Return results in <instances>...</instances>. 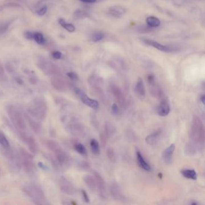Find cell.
Returning <instances> with one entry per match:
<instances>
[{"mask_svg": "<svg viewBox=\"0 0 205 205\" xmlns=\"http://www.w3.org/2000/svg\"><path fill=\"white\" fill-rule=\"evenodd\" d=\"M84 181L85 183V184L87 185L89 188L91 190L94 191L95 190V188L96 187V183L95 177L89 175H87L84 176Z\"/></svg>", "mask_w": 205, "mask_h": 205, "instance_id": "7402d4cb", "label": "cell"}, {"mask_svg": "<svg viewBox=\"0 0 205 205\" xmlns=\"http://www.w3.org/2000/svg\"><path fill=\"white\" fill-rule=\"evenodd\" d=\"M59 24H60L63 28H65L67 31H68L70 33H72V32L75 31V27L73 25L71 24H67L66 22L63 19H60L58 20Z\"/></svg>", "mask_w": 205, "mask_h": 205, "instance_id": "d4e9b609", "label": "cell"}, {"mask_svg": "<svg viewBox=\"0 0 205 205\" xmlns=\"http://www.w3.org/2000/svg\"><path fill=\"white\" fill-rule=\"evenodd\" d=\"M46 145L48 149L51 151H53V152H54L56 150L60 147V145H59L58 143L55 141V140H47L46 142Z\"/></svg>", "mask_w": 205, "mask_h": 205, "instance_id": "484cf974", "label": "cell"}, {"mask_svg": "<svg viewBox=\"0 0 205 205\" xmlns=\"http://www.w3.org/2000/svg\"><path fill=\"white\" fill-rule=\"evenodd\" d=\"M93 175H94V177L95 179L96 186L98 187V189L99 190V194L100 195V197L102 199L106 198H107V191H106V188L104 180L103 179V178L101 177V176L98 173H97L96 171L93 172Z\"/></svg>", "mask_w": 205, "mask_h": 205, "instance_id": "52a82bcc", "label": "cell"}, {"mask_svg": "<svg viewBox=\"0 0 205 205\" xmlns=\"http://www.w3.org/2000/svg\"><path fill=\"white\" fill-rule=\"evenodd\" d=\"M111 91L118 102H119L121 105H123L125 104V98H124L123 94L121 90L117 86L113 85L111 87Z\"/></svg>", "mask_w": 205, "mask_h": 205, "instance_id": "9a60e30c", "label": "cell"}, {"mask_svg": "<svg viewBox=\"0 0 205 205\" xmlns=\"http://www.w3.org/2000/svg\"><path fill=\"white\" fill-rule=\"evenodd\" d=\"M29 82L33 85H36L37 83V79L36 77H32L29 78Z\"/></svg>", "mask_w": 205, "mask_h": 205, "instance_id": "60d3db41", "label": "cell"}, {"mask_svg": "<svg viewBox=\"0 0 205 205\" xmlns=\"http://www.w3.org/2000/svg\"><path fill=\"white\" fill-rule=\"evenodd\" d=\"M81 193H82V195H83V198H84V200L85 201V202L86 203H90V198L89 197V196L88 194L87 193V192H86L85 190H81Z\"/></svg>", "mask_w": 205, "mask_h": 205, "instance_id": "8d00e7d4", "label": "cell"}, {"mask_svg": "<svg viewBox=\"0 0 205 205\" xmlns=\"http://www.w3.org/2000/svg\"><path fill=\"white\" fill-rule=\"evenodd\" d=\"M53 57L56 59H60L62 57V54L59 51H55L52 53Z\"/></svg>", "mask_w": 205, "mask_h": 205, "instance_id": "ab89813d", "label": "cell"}, {"mask_svg": "<svg viewBox=\"0 0 205 205\" xmlns=\"http://www.w3.org/2000/svg\"><path fill=\"white\" fill-rule=\"evenodd\" d=\"M33 39H34V40L39 45L44 44L45 42V40L44 36H43V34L42 33H38V32L34 33Z\"/></svg>", "mask_w": 205, "mask_h": 205, "instance_id": "83f0119b", "label": "cell"}, {"mask_svg": "<svg viewBox=\"0 0 205 205\" xmlns=\"http://www.w3.org/2000/svg\"><path fill=\"white\" fill-rule=\"evenodd\" d=\"M79 1L87 3H93L96 1V0H79Z\"/></svg>", "mask_w": 205, "mask_h": 205, "instance_id": "f6af8a7d", "label": "cell"}, {"mask_svg": "<svg viewBox=\"0 0 205 205\" xmlns=\"http://www.w3.org/2000/svg\"><path fill=\"white\" fill-rule=\"evenodd\" d=\"M111 196L116 200L123 201L125 200V196L123 194L120 187L116 183H112L110 188Z\"/></svg>", "mask_w": 205, "mask_h": 205, "instance_id": "9c48e42d", "label": "cell"}, {"mask_svg": "<svg viewBox=\"0 0 205 205\" xmlns=\"http://www.w3.org/2000/svg\"><path fill=\"white\" fill-rule=\"evenodd\" d=\"M111 111L112 112L113 114L114 115H117L118 114V111H119V110H118V107L117 106V105L116 104H113L111 106Z\"/></svg>", "mask_w": 205, "mask_h": 205, "instance_id": "d590c367", "label": "cell"}, {"mask_svg": "<svg viewBox=\"0 0 205 205\" xmlns=\"http://www.w3.org/2000/svg\"><path fill=\"white\" fill-rule=\"evenodd\" d=\"M38 165H39V167H40V168H41L43 170H48V167H46L45 164H43L42 162H39V163H38Z\"/></svg>", "mask_w": 205, "mask_h": 205, "instance_id": "b9f144b4", "label": "cell"}, {"mask_svg": "<svg viewBox=\"0 0 205 205\" xmlns=\"http://www.w3.org/2000/svg\"><path fill=\"white\" fill-rule=\"evenodd\" d=\"M19 152L22 159H30L33 160L34 157L31 153H30L27 150L24 148H20L19 150Z\"/></svg>", "mask_w": 205, "mask_h": 205, "instance_id": "4316f807", "label": "cell"}, {"mask_svg": "<svg viewBox=\"0 0 205 205\" xmlns=\"http://www.w3.org/2000/svg\"><path fill=\"white\" fill-rule=\"evenodd\" d=\"M0 144L4 148H9L10 147V144L8 140L1 132H0Z\"/></svg>", "mask_w": 205, "mask_h": 205, "instance_id": "f1b7e54d", "label": "cell"}, {"mask_svg": "<svg viewBox=\"0 0 205 205\" xmlns=\"http://www.w3.org/2000/svg\"><path fill=\"white\" fill-rule=\"evenodd\" d=\"M23 192L26 196L32 199V201L36 204L48 205L49 202L46 199L44 193L41 189L34 184L24 185L22 188Z\"/></svg>", "mask_w": 205, "mask_h": 205, "instance_id": "3957f363", "label": "cell"}, {"mask_svg": "<svg viewBox=\"0 0 205 205\" xmlns=\"http://www.w3.org/2000/svg\"><path fill=\"white\" fill-rule=\"evenodd\" d=\"M147 81L151 85H154L155 83V78L153 74H150L147 76Z\"/></svg>", "mask_w": 205, "mask_h": 205, "instance_id": "e575fe53", "label": "cell"}, {"mask_svg": "<svg viewBox=\"0 0 205 205\" xmlns=\"http://www.w3.org/2000/svg\"><path fill=\"white\" fill-rule=\"evenodd\" d=\"M15 80H16V82H17L19 85H22L24 84L23 80L21 79L20 78H19V77H17V78H16Z\"/></svg>", "mask_w": 205, "mask_h": 205, "instance_id": "ee69618b", "label": "cell"}, {"mask_svg": "<svg viewBox=\"0 0 205 205\" xmlns=\"http://www.w3.org/2000/svg\"><path fill=\"white\" fill-rule=\"evenodd\" d=\"M147 24L151 27H157L161 24L160 20L154 17H149L146 19Z\"/></svg>", "mask_w": 205, "mask_h": 205, "instance_id": "cb8c5ba5", "label": "cell"}, {"mask_svg": "<svg viewBox=\"0 0 205 205\" xmlns=\"http://www.w3.org/2000/svg\"><path fill=\"white\" fill-rule=\"evenodd\" d=\"M54 153L58 164L60 165H63L66 163L67 160V156L60 147L56 150Z\"/></svg>", "mask_w": 205, "mask_h": 205, "instance_id": "5bb4252c", "label": "cell"}, {"mask_svg": "<svg viewBox=\"0 0 205 205\" xmlns=\"http://www.w3.org/2000/svg\"><path fill=\"white\" fill-rule=\"evenodd\" d=\"M125 9L121 6H114L109 9V13L114 17H120L125 13Z\"/></svg>", "mask_w": 205, "mask_h": 205, "instance_id": "ac0fdd59", "label": "cell"}, {"mask_svg": "<svg viewBox=\"0 0 205 205\" xmlns=\"http://www.w3.org/2000/svg\"><path fill=\"white\" fill-rule=\"evenodd\" d=\"M105 35L101 31H97L91 37V39L93 42H98L104 39Z\"/></svg>", "mask_w": 205, "mask_h": 205, "instance_id": "4dcf8cb0", "label": "cell"}, {"mask_svg": "<svg viewBox=\"0 0 205 205\" xmlns=\"http://www.w3.org/2000/svg\"><path fill=\"white\" fill-rule=\"evenodd\" d=\"M170 111V106L168 101L165 98L161 99L160 104L157 108L158 114L162 117H165L169 114Z\"/></svg>", "mask_w": 205, "mask_h": 205, "instance_id": "30bf717a", "label": "cell"}, {"mask_svg": "<svg viewBox=\"0 0 205 205\" xmlns=\"http://www.w3.org/2000/svg\"><path fill=\"white\" fill-rule=\"evenodd\" d=\"M46 12H47V7L46 6H45V7H43L40 9H39L38 11L37 12V13L38 15L43 16L46 13Z\"/></svg>", "mask_w": 205, "mask_h": 205, "instance_id": "f35d334b", "label": "cell"}, {"mask_svg": "<svg viewBox=\"0 0 205 205\" xmlns=\"http://www.w3.org/2000/svg\"><path fill=\"white\" fill-rule=\"evenodd\" d=\"M200 101L202 102L203 105H204V104H205V96H204V95H203L200 97Z\"/></svg>", "mask_w": 205, "mask_h": 205, "instance_id": "bcb514c9", "label": "cell"}, {"mask_svg": "<svg viewBox=\"0 0 205 205\" xmlns=\"http://www.w3.org/2000/svg\"><path fill=\"white\" fill-rule=\"evenodd\" d=\"M106 155L108 158H109V159L113 162L116 161V156H115V153L114 152V150H113L112 148H108L106 150Z\"/></svg>", "mask_w": 205, "mask_h": 205, "instance_id": "1f68e13d", "label": "cell"}, {"mask_svg": "<svg viewBox=\"0 0 205 205\" xmlns=\"http://www.w3.org/2000/svg\"><path fill=\"white\" fill-rule=\"evenodd\" d=\"M190 138L192 144L190 145L189 147L191 148L192 151H195L196 149L203 148L204 143V126L202 120L197 116H194L192 118Z\"/></svg>", "mask_w": 205, "mask_h": 205, "instance_id": "6da1fadb", "label": "cell"}, {"mask_svg": "<svg viewBox=\"0 0 205 205\" xmlns=\"http://www.w3.org/2000/svg\"><path fill=\"white\" fill-rule=\"evenodd\" d=\"M34 34V33H33V32H31V31H26L25 33V37L26 39H29V40L33 39Z\"/></svg>", "mask_w": 205, "mask_h": 205, "instance_id": "74e56055", "label": "cell"}, {"mask_svg": "<svg viewBox=\"0 0 205 205\" xmlns=\"http://www.w3.org/2000/svg\"><path fill=\"white\" fill-rule=\"evenodd\" d=\"M135 91L140 96H144L145 95V89L143 81L141 78H139L135 87Z\"/></svg>", "mask_w": 205, "mask_h": 205, "instance_id": "d6986e66", "label": "cell"}, {"mask_svg": "<svg viewBox=\"0 0 205 205\" xmlns=\"http://www.w3.org/2000/svg\"><path fill=\"white\" fill-rule=\"evenodd\" d=\"M161 133V130H158L149 135V136L145 138V142L150 145H153L155 144V143L156 142V140H157V138L159 136Z\"/></svg>", "mask_w": 205, "mask_h": 205, "instance_id": "44dd1931", "label": "cell"}, {"mask_svg": "<svg viewBox=\"0 0 205 205\" xmlns=\"http://www.w3.org/2000/svg\"><path fill=\"white\" fill-rule=\"evenodd\" d=\"M25 118L28 122L29 126L31 128L32 130H33L35 133L38 134L40 132L42 129V125L41 124L35 120H34L33 118H31L30 116V114H25Z\"/></svg>", "mask_w": 205, "mask_h": 205, "instance_id": "4fadbf2b", "label": "cell"}, {"mask_svg": "<svg viewBox=\"0 0 205 205\" xmlns=\"http://www.w3.org/2000/svg\"><path fill=\"white\" fill-rule=\"evenodd\" d=\"M73 90L75 91V93H76L78 96H79V98H81V101L83 102V103L84 104L91 108H93V109L96 110L98 108L99 106V102L96 100L89 98V97L87 96V95H86L84 92H83L78 87L74 88Z\"/></svg>", "mask_w": 205, "mask_h": 205, "instance_id": "5b68a950", "label": "cell"}, {"mask_svg": "<svg viewBox=\"0 0 205 205\" xmlns=\"http://www.w3.org/2000/svg\"><path fill=\"white\" fill-rule=\"evenodd\" d=\"M190 204H192V205H197V204H198V203H197V202H194L190 203Z\"/></svg>", "mask_w": 205, "mask_h": 205, "instance_id": "c3c4849f", "label": "cell"}, {"mask_svg": "<svg viewBox=\"0 0 205 205\" xmlns=\"http://www.w3.org/2000/svg\"><path fill=\"white\" fill-rule=\"evenodd\" d=\"M59 185H60L61 191L67 195L73 196L76 193V190L72 185V183L65 178H61L59 182Z\"/></svg>", "mask_w": 205, "mask_h": 205, "instance_id": "ba28073f", "label": "cell"}, {"mask_svg": "<svg viewBox=\"0 0 205 205\" xmlns=\"http://www.w3.org/2000/svg\"><path fill=\"white\" fill-rule=\"evenodd\" d=\"M142 41L143 43H144L145 44H146L150 46H153V48H156V49H157L161 51H163V52H168L171 51V49L169 47L162 45V44H159V43L156 42V41H154L153 40L149 39H142Z\"/></svg>", "mask_w": 205, "mask_h": 205, "instance_id": "8fae6325", "label": "cell"}, {"mask_svg": "<svg viewBox=\"0 0 205 205\" xmlns=\"http://www.w3.org/2000/svg\"><path fill=\"white\" fill-rule=\"evenodd\" d=\"M75 149L77 150L79 154L83 155H87V149H86L85 147L82 144H77L75 145Z\"/></svg>", "mask_w": 205, "mask_h": 205, "instance_id": "f546056e", "label": "cell"}, {"mask_svg": "<svg viewBox=\"0 0 205 205\" xmlns=\"http://www.w3.org/2000/svg\"><path fill=\"white\" fill-rule=\"evenodd\" d=\"M28 111L30 116L33 117L37 120H44L46 117L48 106L44 98L37 97L31 102Z\"/></svg>", "mask_w": 205, "mask_h": 205, "instance_id": "7a4b0ae2", "label": "cell"}, {"mask_svg": "<svg viewBox=\"0 0 205 205\" xmlns=\"http://www.w3.org/2000/svg\"><path fill=\"white\" fill-rule=\"evenodd\" d=\"M175 150V145L171 144L166 148L163 153V158L167 164H170L172 163V156Z\"/></svg>", "mask_w": 205, "mask_h": 205, "instance_id": "7c38bea8", "label": "cell"}, {"mask_svg": "<svg viewBox=\"0 0 205 205\" xmlns=\"http://www.w3.org/2000/svg\"><path fill=\"white\" fill-rule=\"evenodd\" d=\"M158 176L159 177V179H161L162 178H163V174H162L161 173H158Z\"/></svg>", "mask_w": 205, "mask_h": 205, "instance_id": "7dc6e473", "label": "cell"}, {"mask_svg": "<svg viewBox=\"0 0 205 205\" xmlns=\"http://www.w3.org/2000/svg\"><path fill=\"white\" fill-rule=\"evenodd\" d=\"M6 110L14 126L20 130H25L26 126L24 119L25 118L21 114V112L16 109L13 105H7Z\"/></svg>", "mask_w": 205, "mask_h": 205, "instance_id": "277c9868", "label": "cell"}, {"mask_svg": "<svg viewBox=\"0 0 205 205\" xmlns=\"http://www.w3.org/2000/svg\"><path fill=\"white\" fill-rule=\"evenodd\" d=\"M78 167L81 170H87L90 169V164L85 161H81L78 164Z\"/></svg>", "mask_w": 205, "mask_h": 205, "instance_id": "d6a6232c", "label": "cell"}, {"mask_svg": "<svg viewBox=\"0 0 205 205\" xmlns=\"http://www.w3.org/2000/svg\"><path fill=\"white\" fill-rule=\"evenodd\" d=\"M67 76L72 81H77L78 79V76L77 73L75 72H70L67 73Z\"/></svg>", "mask_w": 205, "mask_h": 205, "instance_id": "836d02e7", "label": "cell"}, {"mask_svg": "<svg viewBox=\"0 0 205 205\" xmlns=\"http://www.w3.org/2000/svg\"><path fill=\"white\" fill-rule=\"evenodd\" d=\"M137 161L138 163L139 164V165L140 166V167L142 169H143L145 171H149L151 170V168L150 165L147 163L146 161L145 160V159L143 158V155L141 154L139 151H137Z\"/></svg>", "mask_w": 205, "mask_h": 205, "instance_id": "2e32d148", "label": "cell"}, {"mask_svg": "<svg viewBox=\"0 0 205 205\" xmlns=\"http://www.w3.org/2000/svg\"><path fill=\"white\" fill-rule=\"evenodd\" d=\"M19 137L21 140L27 145L30 151L32 153H37L39 151L38 146H37L35 140L33 137L28 136L27 135L23 132H19Z\"/></svg>", "mask_w": 205, "mask_h": 205, "instance_id": "8992f818", "label": "cell"}, {"mask_svg": "<svg viewBox=\"0 0 205 205\" xmlns=\"http://www.w3.org/2000/svg\"><path fill=\"white\" fill-rule=\"evenodd\" d=\"M4 78V72L3 71V69L0 67V79L3 80Z\"/></svg>", "mask_w": 205, "mask_h": 205, "instance_id": "7bdbcfd3", "label": "cell"}, {"mask_svg": "<svg viewBox=\"0 0 205 205\" xmlns=\"http://www.w3.org/2000/svg\"><path fill=\"white\" fill-rule=\"evenodd\" d=\"M90 147L92 153L95 155H99L100 153V147L99 142L97 141L96 139L91 140L90 143Z\"/></svg>", "mask_w": 205, "mask_h": 205, "instance_id": "603a6c76", "label": "cell"}, {"mask_svg": "<svg viewBox=\"0 0 205 205\" xmlns=\"http://www.w3.org/2000/svg\"><path fill=\"white\" fill-rule=\"evenodd\" d=\"M181 173L183 177L187 179L196 181L197 179V175L195 170L194 169H186L181 171Z\"/></svg>", "mask_w": 205, "mask_h": 205, "instance_id": "ffe728a7", "label": "cell"}, {"mask_svg": "<svg viewBox=\"0 0 205 205\" xmlns=\"http://www.w3.org/2000/svg\"><path fill=\"white\" fill-rule=\"evenodd\" d=\"M52 85L53 87L56 90H57L59 92H64L66 90V85L62 80L54 78L52 80Z\"/></svg>", "mask_w": 205, "mask_h": 205, "instance_id": "e0dca14e", "label": "cell"}]
</instances>
